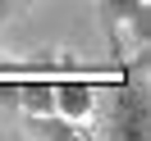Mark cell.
<instances>
[{
  "mask_svg": "<svg viewBox=\"0 0 151 141\" xmlns=\"http://www.w3.org/2000/svg\"><path fill=\"white\" fill-rule=\"evenodd\" d=\"M142 73L147 68H137V77H128V68H124V77L110 86V105H105V137L114 141H142L147 137V82H142Z\"/></svg>",
  "mask_w": 151,
  "mask_h": 141,
  "instance_id": "2",
  "label": "cell"
},
{
  "mask_svg": "<svg viewBox=\"0 0 151 141\" xmlns=\"http://www.w3.org/2000/svg\"><path fill=\"white\" fill-rule=\"evenodd\" d=\"M23 5H28V0H0V28H5V23H9L14 14L23 9Z\"/></svg>",
  "mask_w": 151,
  "mask_h": 141,
  "instance_id": "5",
  "label": "cell"
},
{
  "mask_svg": "<svg viewBox=\"0 0 151 141\" xmlns=\"http://www.w3.org/2000/svg\"><path fill=\"white\" fill-rule=\"evenodd\" d=\"M96 14H101L105 32L114 41L119 64H128V50H133V59H147V46H151V0H96Z\"/></svg>",
  "mask_w": 151,
  "mask_h": 141,
  "instance_id": "1",
  "label": "cell"
},
{
  "mask_svg": "<svg viewBox=\"0 0 151 141\" xmlns=\"http://www.w3.org/2000/svg\"><path fill=\"white\" fill-rule=\"evenodd\" d=\"M96 91H101V77H83V73H55L50 77V109L64 114L73 123H87L96 109Z\"/></svg>",
  "mask_w": 151,
  "mask_h": 141,
  "instance_id": "3",
  "label": "cell"
},
{
  "mask_svg": "<svg viewBox=\"0 0 151 141\" xmlns=\"http://www.w3.org/2000/svg\"><path fill=\"white\" fill-rule=\"evenodd\" d=\"M23 132H28V137H37V141H83V137H87L83 123L64 118V114H55V109L23 114Z\"/></svg>",
  "mask_w": 151,
  "mask_h": 141,
  "instance_id": "4",
  "label": "cell"
}]
</instances>
